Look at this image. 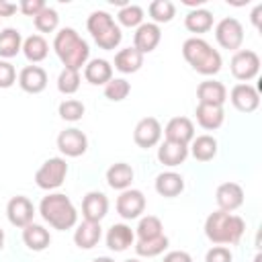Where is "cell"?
I'll return each mask as SVG.
<instances>
[{
  "label": "cell",
  "mask_w": 262,
  "mask_h": 262,
  "mask_svg": "<svg viewBox=\"0 0 262 262\" xmlns=\"http://www.w3.org/2000/svg\"><path fill=\"white\" fill-rule=\"evenodd\" d=\"M246 231V221L239 215L213 211L205 219V235L215 246H235Z\"/></svg>",
  "instance_id": "1"
},
{
  "label": "cell",
  "mask_w": 262,
  "mask_h": 262,
  "mask_svg": "<svg viewBox=\"0 0 262 262\" xmlns=\"http://www.w3.org/2000/svg\"><path fill=\"white\" fill-rule=\"evenodd\" d=\"M53 51L57 53V57L63 63V68L78 70V72L90 59V47H88V43L72 27H63V29H59L55 33Z\"/></svg>",
  "instance_id": "2"
},
{
  "label": "cell",
  "mask_w": 262,
  "mask_h": 262,
  "mask_svg": "<svg viewBox=\"0 0 262 262\" xmlns=\"http://www.w3.org/2000/svg\"><path fill=\"white\" fill-rule=\"evenodd\" d=\"M39 215L45 223L59 231L72 229L78 223V211L70 196H66L63 192H49L47 196H43L39 203Z\"/></svg>",
  "instance_id": "3"
},
{
  "label": "cell",
  "mask_w": 262,
  "mask_h": 262,
  "mask_svg": "<svg viewBox=\"0 0 262 262\" xmlns=\"http://www.w3.org/2000/svg\"><path fill=\"white\" fill-rule=\"evenodd\" d=\"M182 57L194 72L203 76H215L223 66L221 53L201 37H190L182 43Z\"/></svg>",
  "instance_id": "4"
},
{
  "label": "cell",
  "mask_w": 262,
  "mask_h": 262,
  "mask_svg": "<svg viewBox=\"0 0 262 262\" xmlns=\"http://www.w3.org/2000/svg\"><path fill=\"white\" fill-rule=\"evenodd\" d=\"M86 29L92 35L94 43L104 51L117 49L123 41L121 27L115 23V18L106 10H94L86 20Z\"/></svg>",
  "instance_id": "5"
},
{
  "label": "cell",
  "mask_w": 262,
  "mask_h": 262,
  "mask_svg": "<svg viewBox=\"0 0 262 262\" xmlns=\"http://www.w3.org/2000/svg\"><path fill=\"white\" fill-rule=\"evenodd\" d=\"M66 176H68L66 158H49L35 172V182L43 190H55V188H59L63 184Z\"/></svg>",
  "instance_id": "6"
},
{
  "label": "cell",
  "mask_w": 262,
  "mask_h": 262,
  "mask_svg": "<svg viewBox=\"0 0 262 262\" xmlns=\"http://www.w3.org/2000/svg\"><path fill=\"white\" fill-rule=\"evenodd\" d=\"M229 68H231V74L235 80L248 84L260 72V55L252 49H237L229 61Z\"/></svg>",
  "instance_id": "7"
},
{
  "label": "cell",
  "mask_w": 262,
  "mask_h": 262,
  "mask_svg": "<svg viewBox=\"0 0 262 262\" xmlns=\"http://www.w3.org/2000/svg\"><path fill=\"white\" fill-rule=\"evenodd\" d=\"M215 39L223 49L237 51L244 43V27L235 16H225L215 25Z\"/></svg>",
  "instance_id": "8"
},
{
  "label": "cell",
  "mask_w": 262,
  "mask_h": 262,
  "mask_svg": "<svg viewBox=\"0 0 262 262\" xmlns=\"http://www.w3.org/2000/svg\"><path fill=\"white\" fill-rule=\"evenodd\" d=\"M57 149L66 156V158H80L86 154L88 149V137L82 129L78 127H70L63 129L57 135Z\"/></svg>",
  "instance_id": "9"
},
{
  "label": "cell",
  "mask_w": 262,
  "mask_h": 262,
  "mask_svg": "<svg viewBox=\"0 0 262 262\" xmlns=\"http://www.w3.org/2000/svg\"><path fill=\"white\" fill-rule=\"evenodd\" d=\"M117 213L131 221V219H137L141 217V213L145 211V194L137 188H127V190H121V194L117 196Z\"/></svg>",
  "instance_id": "10"
},
{
  "label": "cell",
  "mask_w": 262,
  "mask_h": 262,
  "mask_svg": "<svg viewBox=\"0 0 262 262\" xmlns=\"http://www.w3.org/2000/svg\"><path fill=\"white\" fill-rule=\"evenodd\" d=\"M6 217H8L10 225H14L18 229H25L29 223H33V217H35L33 201L29 196H23V194L12 196L6 205Z\"/></svg>",
  "instance_id": "11"
},
{
  "label": "cell",
  "mask_w": 262,
  "mask_h": 262,
  "mask_svg": "<svg viewBox=\"0 0 262 262\" xmlns=\"http://www.w3.org/2000/svg\"><path fill=\"white\" fill-rule=\"evenodd\" d=\"M160 139H162V125L156 117H143L141 121H137L133 129V141L137 143V147L149 149L158 145Z\"/></svg>",
  "instance_id": "12"
},
{
  "label": "cell",
  "mask_w": 262,
  "mask_h": 262,
  "mask_svg": "<svg viewBox=\"0 0 262 262\" xmlns=\"http://www.w3.org/2000/svg\"><path fill=\"white\" fill-rule=\"evenodd\" d=\"M229 100L239 113H254L260 106V94L252 84L239 82L229 90Z\"/></svg>",
  "instance_id": "13"
},
{
  "label": "cell",
  "mask_w": 262,
  "mask_h": 262,
  "mask_svg": "<svg viewBox=\"0 0 262 262\" xmlns=\"http://www.w3.org/2000/svg\"><path fill=\"white\" fill-rule=\"evenodd\" d=\"M162 41V29L156 23H141L133 33V47L145 55L151 53Z\"/></svg>",
  "instance_id": "14"
},
{
  "label": "cell",
  "mask_w": 262,
  "mask_h": 262,
  "mask_svg": "<svg viewBox=\"0 0 262 262\" xmlns=\"http://www.w3.org/2000/svg\"><path fill=\"white\" fill-rule=\"evenodd\" d=\"M215 201H217L219 211L233 213L235 209L244 205V188L237 182H223L215 190Z\"/></svg>",
  "instance_id": "15"
},
{
  "label": "cell",
  "mask_w": 262,
  "mask_h": 262,
  "mask_svg": "<svg viewBox=\"0 0 262 262\" xmlns=\"http://www.w3.org/2000/svg\"><path fill=\"white\" fill-rule=\"evenodd\" d=\"M108 213V199L100 190H90L82 199V217L84 221L100 223Z\"/></svg>",
  "instance_id": "16"
},
{
  "label": "cell",
  "mask_w": 262,
  "mask_h": 262,
  "mask_svg": "<svg viewBox=\"0 0 262 262\" xmlns=\"http://www.w3.org/2000/svg\"><path fill=\"white\" fill-rule=\"evenodd\" d=\"M18 86L29 92V94H39L47 88V82H49V76L47 72L41 68V66H25L20 72H18Z\"/></svg>",
  "instance_id": "17"
},
{
  "label": "cell",
  "mask_w": 262,
  "mask_h": 262,
  "mask_svg": "<svg viewBox=\"0 0 262 262\" xmlns=\"http://www.w3.org/2000/svg\"><path fill=\"white\" fill-rule=\"evenodd\" d=\"M168 141H176V143H182V145H188L192 139H194V125L188 117H172L164 131Z\"/></svg>",
  "instance_id": "18"
},
{
  "label": "cell",
  "mask_w": 262,
  "mask_h": 262,
  "mask_svg": "<svg viewBox=\"0 0 262 262\" xmlns=\"http://www.w3.org/2000/svg\"><path fill=\"white\" fill-rule=\"evenodd\" d=\"M84 80L92 86H104L113 80V63L102 57L88 59L84 66Z\"/></svg>",
  "instance_id": "19"
},
{
  "label": "cell",
  "mask_w": 262,
  "mask_h": 262,
  "mask_svg": "<svg viewBox=\"0 0 262 262\" xmlns=\"http://www.w3.org/2000/svg\"><path fill=\"white\" fill-rule=\"evenodd\" d=\"M135 244V231L127 223H115L106 231V246L113 252H125Z\"/></svg>",
  "instance_id": "20"
},
{
  "label": "cell",
  "mask_w": 262,
  "mask_h": 262,
  "mask_svg": "<svg viewBox=\"0 0 262 262\" xmlns=\"http://www.w3.org/2000/svg\"><path fill=\"white\" fill-rule=\"evenodd\" d=\"M196 98H199V102H205V104L223 106L225 100H227V88H225L223 82L205 80V82H201L199 88H196Z\"/></svg>",
  "instance_id": "21"
},
{
  "label": "cell",
  "mask_w": 262,
  "mask_h": 262,
  "mask_svg": "<svg viewBox=\"0 0 262 262\" xmlns=\"http://www.w3.org/2000/svg\"><path fill=\"white\" fill-rule=\"evenodd\" d=\"M194 115H196V123L207 131L219 129L223 125V121H225V111H223V106H217V104L199 102Z\"/></svg>",
  "instance_id": "22"
},
{
  "label": "cell",
  "mask_w": 262,
  "mask_h": 262,
  "mask_svg": "<svg viewBox=\"0 0 262 262\" xmlns=\"http://www.w3.org/2000/svg\"><path fill=\"white\" fill-rule=\"evenodd\" d=\"M186 158H188V145H182V143L164 139L160 143V147H158V160H160V164H164L168 168H174V166L184 164Z\"/></svg>",
  "instance_id": "23"
},
{
  "label": "cell",
  "mask_w": 262,
  "mask_h": 262,
  "mask_svg": "<svg viewBox=\"0 0 262 262\" xmlns=\"http://www.w3.org/2000/svg\"><path fill=\"white\" fill-rule=\"evenodd\" d=\"M102 237V227L100 223L94 221H82L76 229H74V244L80 250H92Z\"/></svg>",
  "instance_id": "24"
},
{
  "label": "cell",
  "mask_w": 262,
  "mask_h": 262,
  "mask_svg": "<svg viewBox=\"0 0 262 262\" xmlns=\"http://www.w3.org/2000/svg\"><path fill=\"white\" fill-rule=\"evenodd\" d=\"M154 186H156V192H158L160 196L174 199V196H178V194L184 190V178H182L178 172L168 170V172H162V174L156 176Z\"/></svg>",
  "instance_id": "25"
},
{
  "label": "cell",
  "mask_w": 262,
  "mask_h": 262,
  "mask_svg": "<svg viewBox=\"0 0 262 262\" xmlns=\"http://www.w3.org/2000/svg\"><path fill=\"white\" fill-rule=\"evenodd\" d=\"M135 178L133 168L127 162H117L106 170V184L113 190H127L131 188V182Z\"/></svg>",
  "instance_id": "26"
},
{
  "label": "cell",
  "mask_w": 262,
  "mask_h": 262,
  "mask_svg": "<svg viewBox=\"0 0 262 262\" xmlns=\"http://www.w3.org/2000/svg\"><path fill=\"white\" fill-rule=\"evenodd\" d=\"M23 242L31 252H43L45 248H49L51 244V235L49 229H45L39 223H29L23 229Z\"/></svg>",
  "instance_id": "27"
},
{
  "label": "cell",
  "mask_w": 262,
  "mask_h": 262,
  "mask_svg": "<svg viewBox=\"0 0 262 262\" xmlns=\"http://www.w3.org/2000/svg\"><path fill=\"white\" fill-rule=\"evenodd\" d=\"M23 51V35L14 27L0 29V59H10L16 57Z\"/></svg>",
  "instance_id": "28"
},
{
  "label": "cell",
  "mask_w": 262,
  "mask_h": 262,
  "mask_svg": "<svg viewBox=\"0 0 262 262\" xmlns=\"http://www.w3.org/2000/svg\"><path fill=\"white\" fill-rule=\"evenodd\" d=\"M143 66V55L135 47H125L115 53V70L121 74H135Z\"/></svg>",
  "instance_id": "29"
},
{
  "label": "cell",
  "mask_w": 262,
  "mask_h": 262,
  "mask_svg": "<svg viewBox=\"0 0 262 262\" xmlns=\"http://www.w3.org/2000/svg\"><path fill=\"white\" fill-rule=\"evenodd\" d=\"M194 160L199 162H211L215 156H217V139L209 133L205 135H196L192 141H190V149Z\"/></svg>",
  "instance_id": "30"
},
{
  "label": "cell",
  "mask_w": 262,
  "mask_h": 262,
  "mask_svg": "<svg viewBox=\"0 0 262 262\" xmlns=\"http://www.w3.org/2000/svg\"><path fill=\"white\" fill-rule=\"evenodd\" d=\"M184 27L190 31V33H207L213 29V12L207 10V8H192L186 12L184 16Z\"/></svg>",
  "instance_id": "31"
},
{
  "label": "cell",
  "mask_w": 262,
  "mask_h": 262,
  "mask_svg": "<svg viewBox=\"0 0 262 262\" xmlns=\"http://www.w3.org/2000/svg\"><path fill=\"white\" fill-rule=\"evenodd\" d=\"M23 53L35 66L49 55V43L43 35H29L27 39H23Z\"/></svg>",
  "instance_id": "32"
},
{
  "label": "cell",
  "mask_w": 262,
  "mask_h": 262,
  "mask_svg": "<svg viewBox=\"0 0 262 262\" xmlns=\"http://www.w3.org/2000/svg\"><path fill=\"white\" fill-rule=\"evenodd\" d=\"M168 244H170V239L162 233V235L151 237V239H137L133 244V248H135L137 256H141V258H156V256L164 254V250L168 248Z\"/></svg>",
  "instance_id": "33"
},
{
  "label": "cell",
  "mask_w": 262,
  "mask_h": 262,
  "mask_svg": "<svg viewBox=\"0 0 262 262\" xmlns=\"http://www.w3.org/2000/svg\"><path fill=\"white\" fill-rule=\"evenodd\" d=\"M147 12L151 16V23H156L160 27L162 23H170L176 16V6L170 0H154L147 6Z\"/></svg>",
  "instance_id": "34"
},
{
  "label": "cell",
  "mask_w": 262,
  "mask_h": 262,
  "mask_svg": "<svg viewBox=\"0 0 262 262\" xmlns=\"http://www.w3.org/2000/svg\"><path fill=\"white\" fill-rule=\"evenodd\" d=\"M164 233V225H162V219L156 217V215H145L139 219L137 227H135V235L137 239H151V237H158Z\"/></svg>",
  "instance_id": "35"
},
{
  "label": "cell",
  "mask_w": 262,
  "mask_h": 262,
  "mask_svg": "<svg viewBox=\"0 0 262 262\" xmlns=\"http://www.w3.org/2000/svg\"><path fill=\"white\" fill-rule=\"evenodd\" d=\"M80 82H82V78H80V72H78V70L63 68V70L59 72V76H57V90H59L61 94H66V96L76 94L78 88H80Z\"/></svg>",
  "instance_id": "36"
},
{
  "label": "cell",
  "mask_w": 262,
  "mask_h": 262,
  "mask_svg": "<svg viewBox=\"0 0 262 262\" xmlns=\"http://www.w3.org/2000/svg\"><path fill=\"white\" fill-rule=\"evenodd\" d=\"M117 20L121 27H129V29H137L141 23H143V8L139 4H125L119 14H117Z\"/></svg>",
  "instance_id": "37"
},
{
  "label": "cell",
  "mask_w": 262,
  "mask_h": 262,
  "mask_svg": "<svg viewBox=\"0 0 262 262\" xmlns=\"http://www.w3.org/2000/svg\"><path fill=\"white\" fill-rule=\"evenodd\" d=\"M57 113H59V117H61L63 121L76 123V121H80V119L84 117L86 106H84V102L78 100V98H66V100L57 106Z\"/></svg>",
  "instance_id": "38"
},
{
  "label": "cell",
  "mask_w": 262,
  "mask_h": 262,
  "mask_svg": "<svg viewBox=\"0 0 262 262\" xmlns=\"http://www.w3.org/2000/svg\"><path fill=\"white\" fill-rule=\"evenodd\" d=\"M33 23H35V27H37L39 33H53V31L57 29V25H59V14H57L55 8L45 6V8L33 18Z\"/></svg>",
  "instance_id": "39"
},
{
  "label": "cell",
  "mask_w": 262,
  "mask_h": 262,
  "mask_svg": "<svg viewBox=\"0 0 262 262\" xmlns=\"http://www.w3.org/2000/svg\"><path fill=\"white\" fill-rule=\"evenodd\" d=\"M131 92V84L125 78H113L108 84H104V96L113 102H121L129 96Z\"/></svg>",
  "instance_id": "40"
},
{
  "label": "cell",
  "mask_w": 262,
  "mask_h": 262,
  "mask_svg": "<svg viewBox=\"0 0 262 262\" xmlns=\"http://www.w3.org/2000/svg\"><path fill=\"white\" fill-rule=\"evenodd\" d=\"M205 262H233V254L227 246H213L205 254Z\"/></svg>",
  "instance_id": "41"
},
{
  "label": "cell",
  "mask_w": 262,
  "mask_h": 262,
  "mask_svg": "<svg viewBox=\"0 0 262 262\" xmlns=\"http://www.w3.org/2000/svg\"><path fill=\"white\" fill-rule=\"evenodd\" d=\"M16 82V70L10 61L0 59V88H10Z\"/></svg>",
  "instance_id": "42"
},
{
  "label": "cell",
  "mask_w": 262,
  "mask_h": 262,
  "mask_svg": "<svg viewBox=\"0 0 262 262\" xmlns=\"http://www.w3.org/2000/svg\"><path fill=\"white\" fill-rule=\"evenodd\" d=\"M45 6H47V4H45L43 0H23V2L18 4V10H20L25 16H33V18H35Z\"/></svg>",
  "instance_id": "43"
},
{
  "label": "cell",
  "mask_w": 262,
  "mask_h": 262,
  "mask_svg": "<svg viewBox=\"0 0 262 262\" xmlns=\"http://www.w3.org/2000/svg\"><path fill=\"white\" fill-rule=\"evenodd\" d=\"M164 262H192V256L184 250H172L164 256Z\"/></svg>",
  "instance_id": "44"
},
{
  "label": "cell",
  "mask_w": 262,
  "mask_h": 262,
  "mask_svg": "<svg viewBox=\"0 0 262 262\" xmlns=\"http://www.w3.org/2000/svg\"><path fill=\"white\" fill-rule=\"evenodd\" d=\"M16 10H18L16 4L6 2V0H0V18H4V16H12Z\"/></svg>",
  "instance_id": "45"
},
{
  "label": "cell",
  "mask_w": 262,
  "mask_h": 262,
  "mask_svg": "<svg viewBox=\"0 0 262 262\" xmlns=\"http://www.w3.org/2000/svg\"><path fill=\"white\" fill-rule=\"evenodd\" d=\"M260 14H262V4H256V8L252 10V25L256 27V29H260Z\"/></svg>",
  "instance_id": "46"
},
{
  "label": "cell",
  "mask_w": 262,
  "mask_h": 262,
  "mask_svg": "<svg viewBox=\"0 0 262 262\" xmlns=\"http://www.w3.org/2000/svg\"><path fill=\"white\" fill-rule=\"evenodd\" d=\"M92 262H115L113 258H108V256H98V258H94Z\"/></svg>",
  "instance_id": "47"
},
{
  "label": "cell",
  "mask_w": 262,
  "mask_h": 262,
  "mask_svg": "<svg viewBox=\"0 0 262 262\" xmlns=\"http://www.w3.org/2000/svg\"><path fill=\"white\" fill-rule=\"evenodd\" d=\"M4 239H6V237H4V229H0V250L4 248Z\"/></svg>",
  "instance_id": "48"
},
{
  "label": "cell",
  "mask_w": 262,
  "mask_h": 262,
  "mask_svg": "<svg viewBox=\"0 0 262 262\" xmlns=\"http://www.w3.org/2000/svg\"><path fill=\"white\" fill-rule=\"evenodd\" d=\"M254 262H262V254H256L254 256Z\"/></svg>",
  "instance_id": "49"
},
{
  "label": "cell",
  "mask_w": 262,
  "mask_h": 262,
  "mask_svg": "<svg viewBox=\"0 0 262 262\" xmlns=\"http://www.w3.org/2000/svg\"><path fill=\"white\" fill-rule=\"evenodd\" d=\"M123 262H141L139 258H129V260H123Z\"/></svg>",
  "instance_id": "50"
}]
</instances>
